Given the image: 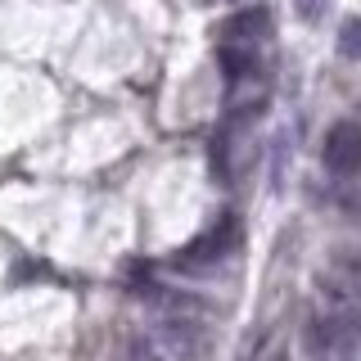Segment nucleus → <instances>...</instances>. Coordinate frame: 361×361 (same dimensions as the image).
Instances as JSON below:
<instances>
[{
    "instance_id": "6",
    "label": "nucleus",
    "mask_w": 361,
    "mask_h": 361,
    "mask_svg": "<svg viewBox=\"0 0 361 361\" xmlns=\"http://www.w3.org/2000/svg\"><path fill=\"white\" fill-rule=\"evenodd\" d=\"M325 5H330V0H293V14H298L302 23H316L325 14Z\"/></svg>"
},
{
    "instance_id": "2",
    "label": "nucleus",
    "mask_w": 361,
    "mask_h": 361,
    "mask_svg": "<svg viewBox=\"0 0 361 361\" xmlns=\"http://www.w3.org/2000/svg\"><path fill=\"white\" fill-rule=\"evenodd\" d=\"M321 163L334 176H361V122L338 118L321 140Z\"/></svg>"
},
{
    "instance_id": "5",
    "label": "nucleus",
    "mask_w": 361,
    "mask_h": 361,
    "mask_svg": "<svg viewBox=\"0 0 361 361\" xmlns=\"http://www.w3.org/2000/svg\"><path fill=\"white\" fill-rule=\"evenodd\" d=\"M334 45H338V54H343V59L361 63V14H348L343 23H338Z\"/></svg>"
},
{
    "instance_id": "4",
    "label": "nucleus",
    "mask_w": 361,
    "mask_h": 361,
    "mask_svg": "<svg viewBox=\"0 0 361 361\" xmlns=\"http://www.w3.org/2000/svg\"><path fill=\"white\" fill-rule=\"evenodd\" d=\"M217 68H221L226 90H235L240 82L257 77V54H253V50H244V45H217Z\"/></svg>"
},
{
    "instance_id": "7",
    "label": "nucleus",
    "mask_w": 361,
    "mask_h": 361,
    "mask_svg": "<svg viewBox=\"0 0 361 361\" xmlns=\"http://www.w3.org/2000/svg\"><path fill=\"white\" fill-rule=\"evenodd\" d=\"M325 361H353V353H338V357H325Z\"/></svg>"
},
{
    "instance_id": "1",
    "label": "nucleus",
    "mask_w": 361,
    "mask_h": 361,
    "mask_svg": "<svg viewBox=\"0 0 361 361\" xmlns=\"http://www.w3.org/2000/svg\"><path fill=\"white\" fill-rule=\"evenodd\" d=\"M235 248H240V221H235V212H226V217L212 226L208 235H199L190 248H180L176 267L185 271H203V267H217L221 257H231Z\"/></svg>"
},
{
    "instance_id": "3",
    "label": "nucleus",
    "mask_w": 361,
    "mask_h": 361,
    "mask_svg": "<svg viewBox=\"0 0 361 361\" xmlns=\"http://www.w3.org/2000/svg\"><path fill=\"white\" fill-rule=\"evenodd\" d=\"M217 37H221V45H244V50H257V45L271 37V9L267 5L235 9V14L217 27Z\"/></svg>"
}]
</instances>
